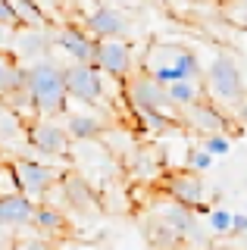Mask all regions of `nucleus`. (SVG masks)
Wrapping results in <instances>:
<instances>
[{"label":"nucleus","instance_id":"obj_1","mask_svg":"<svg viewBox=\"0 0 247 250\" xmlns=\"http://www.w3.org/2000/svg\"><path fill=\"white\" fill-rule=\"evenodd\" d=\"M28 94H32V104L38 109V116H63L69 109V84H66V69L60 62H53L50 57L28 62Z\"/></svg>","mask_w":247,"mask_h":250},{"label":"nucleus","instance_id":"obj_2","mask_svg":"<svg viewBox=\"0 0 247 250\" xmlns=\"http://www.w3.org/2000/svg\"><path fill=\"white\" fill-rule=\"evenodd\" d=\"M144 72H150L153 78L172 84V82H182V78H200L204 66H200V57L194 50H188V47L153 44L144 53Z\"/></svg>","mask_w":247,"mask_h":250},{"label":"nucleus","instance_id":"obj_3","mask_svg":"<svg viewBox=\"0 0 247 250\" xmlns=\"http://www.w3.org/2000/svg\"><path fill=\"white\" fill-rule=\"evenodd\" d=\"M206 91L216 104L226 106H241L247 100V88H244V75L238 69V62L228 57V53H219L213 57V62L206 66Z\"/></svg>","mask_w":247,"mask_h":250},{"label":"nucleus","instance_id":"obj_4","mask_svg":"<svg viewBox=\"0 0 247 250\" xmlns=\"http://www.w3.org/2000/svg\"><path fill=\"white\" fill-rule=\"evenodd\" d=\"M106 75L103 69H97L94 62H69L66 66V84H69V97L82 100L88 106H106L110 94H106Z\"/></svg>","mask_w":247,"mask_h":250},{"label":"nucleus","instance_id":"obj_5","mask_svg":"<svg viewBox=\"0 0 247 250\" xmlns=\"http://www.w3.org/2000/svg\"><path fill=\"white\" fill-rule=\"evenodd\" d=\"M122 84H125V97L132 109H160V113L179 116V106L169 97V84L153 78L150 72H132Z\"/></svg>","mask_w":247,"mask_h":250},{"label":"nucleus","instance_id":"obj_6","mask_svg":"<svg viewBox=\"0 0 247 250\" xmlns=\"http://www.w3.org/2000/svg\"><path fill=\"white\" fill-rule=\"evenodd\" d=\"M28 147L44 160H66L72 150V135L66 125L53 122V116H41L28 122Z\"/></svg>","mask_w":247,"mask_h":250},{"label":"nucleus","instance_id":"obj_7","mask_svg":"<svg viewBox=\"0 0 247 250\" xmlns=\"http://www.w3.org/2000/svg\"><path fill=\"white\" fill-rule=\"evenodd\" d=\"M10 166H13L19 191H25L28 197H35V200L47 197L50 188H57L60 178H63V169L60 166H47V163H41V160H28V156H16Z\"/></svg>","mask_w":247,"mask_h":250},{"label":"nucleus","instance_id":"obj_8","mask_svg":"<svg viewBox=\"0 0 247 250\" xmlns=\"http://www.w3.org/2000/svg\"><path fill=\"white\" fill-rule=\"evenodd\" d=\"M94 66L103 69L116 82H125V78L135 72V47L128 44L125 38H103V41H97Z\"/></svg>","mask_w":247,"mask_h":250},{"label":"nucleus","instance_id":"obj_9","mask_svg":"<svg viewBox=\"0 0 247 250\" xmlns=\"http://www.w3.org/2000/svg\"><path fill=\"white\" fill-rule=\"evenodd\" d=\"M53 44H57V38L47 31V25H44V28H38V25H19L16 35H13L10 53L19 62L22 60H25V62H38V60H44L50 53Z\"/></svg>","mask_w":247,"mask_h":250},{"label":"nucleus","instance_id":"obj_10","mask_svg":"<svg viewBox=\"0 0 247 250\" xmlns=\"http://www.w3.org/2000/svg\"><path fill=\"white\" fill-rule=\"evenodd\" d=\"M179 119L188 125V128L200 131V135H210V131H226V125H228V119L222 116L219 104H216V100H206V97H200L191 106L179 109Z\"/></svg>","mask_w":247,"mask_h":250},{"label":"nucleus","instance_id":"obj_11","mask_svg":"<svg viewBox=\"0 0 247 250\" xmlns=\"http://www.w3.org/2000/svg\"><path fill=\"white\" fill-rule=\"evenodd\" d=\"M166 191H169V197L172 200H179L185 203V207H204V200H206V185H204V178H200V172L197 169H182V172H172V175L166 178Z\"/></svg>","mask_w":247,"mask_h":250},{"label":"nucleus","instance_id":"obj_12","mask_svg":"<svg viewBox=\"0 0 247 250\" xmlns=\"http://www.w3.org/2000/svg\"><path fill=\"white\" fill-rule=\"evenodd\" d=\"M0 147L3 150H25L28 147V122L6 97H0Z\"/></svg>","mask_w":247,"mask_h":250},{"label":"nucleus","instance_id":"obj_13","mask_svg":"<svg viewBox=\"0 0 247 250\" xmlns=\"http://www.w3.org/2000/svg\"><path fill=\"white\" fill-rule=\"evenodd\" d=\"M38 203L25 191H0V229H22L32 225Z\"/></svg>","mask_w":247,"mask_h":250},{"label":"nucleus","instance_id":"obj_14","mask_svg":"<svg viewBox=\"0 0 247 250\" xmlns=\"http://www.w3.org/2000/svg\"><path fill=\"white\" fill-rule=\"evenodd\" d=\"M57 47L75 62H94V50H97V38L88 28H75V25H63L57 31Z\"/></svg>","mask_w":247,"mask_h":250},{"label":"nucleus","instance_id":"obj_15","mask_svg":"<svg viewBox=\"0 0 247 250\" xmlns=\"http://www.w3.org/2000/svg\"><path fill=\"white\" fill-rule=\"evenodd\" d=\"M60 188H63V197L69 200V207H72L75 213H94V209L100 207L97 191L91 188L84 172H63Z\"/></svg>","mask_w":247,"mask_h":250},{"label":"nucleus","instance_id":"obj_16","mask_svg":"<svg viewBox=\"0 0 247 250\" xmlns=\"http://www.w3.org/2000/svg\"><path fill=\"white\" fill-rule=\"evenodd\" d=\"M84 28H88L97 41H103V38H128L132 22H128L119 10H113V6H97V10L88 16Z\"/></svg>","mask_w":247,"mask_h":250},{"label":"nucleus","instance_id":"obj_17","mask_svg":"<svg viewBox=\"0 0 247 250\" xmlns=\"http://www.w3.org/2000/svg\"><path fill=\"white\" fill-rule=\"evenodd\" d=\"M66 128L72 141H100L106 128V119L100 113H82V109H66Z\"/></svg>","mask_w":247,"mask_h":250},{"label":"nucleus","instance_id":"obj_18","mask_svg":"<svg viewBox=\"0 0 247 250\" xmlns=\"http://www.w3.org/2000/svg\"><path fill=\"white\" fill-rule=\"evenodd\" d=\"M28 84V69L19 66V60L10 50H0V97L10 100L13 94L25 91Z\"/></svg>","mask_w":247,"mask_h":250},{"label":"nucleus","instance_id":"obj_19","mask_svg":"<svg viewBox=\"0 0 247 250\" xmlns=\"http://www.w3.org/2000/svg\"><path fill=\"white\" fill-rule=\"evenodd\" d=\"M132 172L138 178H157L163 172V153L157 147H135V156H132Z\"/></svg>","mask_w":247,"mask_h":250},{"label":"nucleus","instance_id":"obj_20","mask_svg":"<svg viewBox=\"0 0 247 250\" xmlns=\"http://www.w3.org/2000/svg\"><path fill=\"white\" fill-rule=\"evenodd\" d=\"M169 97H172V104L179 109H185L204 97V84H200V78H182V82L169 84Z\"/></svg>","mask_w":247,"mask_h":250},{"label":"nucleus","instance_id":"obj_21","mask_svg":"<svg viewBox=\"0 0 247 250\" xmlns=\"http://www.w3.org/2000/svg\"><path fill=\"white\" fill-rule=\"evenodd\" d=\"M32 225H35L41 234H47V238H50V234H60V231L66 229V219H63V213H60V209H53L50 203H47V207H38V209H35Z\"/></svg>","mask_w":247,"mask_h":250},{"label":"nucleus","instance_id":"obj_22","mask_svg":"<svg viewBox=\"0 0 247 250\" xmlns=\"http://www.w3.org/2000/svg\"><path fill=\"white\" fill-rule=\"evenodd\" d=\"M10 3L19 16V25H38V28L47 25V13L38 6V0H10Z\"/></svg>","mask_w":247,"mask_h":250},{"label":"nucleus","instance_id":"obj_23","mask_svg":"<svg viewBox=\"0 0 247 250\" xmlns=\"http://www.w3.org/2000/svg\"><path fill=\"white\" fill-rule=\"evenodd\" d=\"M231 219H235V213H228V209H222V207H216L206 213V231L210 234H231Z\"/></svg>","mask_w":247,"mask_h":250},{"label":"nucleus","instance_id":"obj_24","mask_svg":"<svg viewBox=\"0 0 247 250\" xmlns=\"http://www.w3.org/2000/svg\"><path fill=\"white\" fill-rule=\"evenodd\" d=\"M200 147H206L213 156H226L231 150V138L226 131H210V135H200Z\"/></svg>","mask_w":247,"mask_h":250},{"label":"nucleus","instance_id":"obj_25","mask_svg":"<svg viewBox=\"0 0 247 250\" xmlns=\"http://www.w3.org/2000/svg\"><path fill=\"white\" fill-rule=\"evenodd\" d=\"M188 166L197 169V172H206V169L213 166V153L206 150V147H200V144L191 147V150H188Z\"/></svg>","mask_w":247,"mask_h":250},{"label":"nucleus","instance_id":"obj_26","mask_svg":"<svg viewBox=\"0 0 247 250\" xmlns=\"http://www.w3.org/2000/svg\"><path fill=\"white\" fill-rule=\"evenodd\" d=\"M222 13H226V19H231L235 25L247 28V0H228V3L222 6Z\"/></svg>","mask_w":247,"mask_h":250},{"label":"nucleus","instance_id":"obj_27","mask_svg":"<svg viewBox=\"0 0 247 250\" xmlns=\"http://www.w3.org/2000/svg\"><path fill=\"white\" fill-rule=\"evenodd\" d=\"M0 22H6V25H19V16L13 10L10 0H0Z\"/></svg>","mask_w":247,"mask_h":250},{"label":"nucleus","instance_id":"obj_28","mask_svg":"<svg viewBox=\"0 0 247 250\" xmlns=\"http://www.w3.org/2000/svg\"><path fill=\"white\" fill-rule=\"evenodd\" d=\"M19 25H6V22H0V50H10L13 47V35H16Z\"/></svg>","mask_w":247,"mask_h":250},{"label":"nucleus","instance_id":"obj_29","mask_svg":"<svg viewBox=\"0 0 247 250\" xmlns=\"http://www.w3.org/2000/svg\"><path fill=\"white\" fill-rule=\"evenodd\" d=\"M231 234L235 238H244L247 234V213H235V219H231Z\"/></svg>","mask_w":247,"mask_h":250},{"label":"nucleus","instance_id":"obj_30","mask_svg":"<svg viewBox=\"0 0 247 250\" xmlns=\"http://www.w3.org/2000/svg\"><path fill=\"white\" fill-rule=\"evenodd\" d=\"M238 113H241V122L247 125V100H244V104H241V106H238Z\"/></svg>","mask_w":247,"mask_h":250},{"label":"nucleus","instance_id":"obj_31","mask_svg":"<svg viewBox=\"0 0 247 250\" xmlns=\"http://www.w3.org/2000/svg\"><path fill=\"white\" fill-rule=\"evenodd\" d=\"M244 244H247V234H244Z\"/></svg>","mask_w":247,"mask_h":250}]
</instances>
